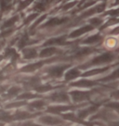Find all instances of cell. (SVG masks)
<instances>
[{
	"instance_id": "obj_1",
	"label": "cell",
	"mask_w": 119,
	"mask_h": 126,
	"mask_svg": "<svg viewBox=\"0 0 119 126\" xmlns=\"http://www.w3.org/2000/svg\"><path fill=\"white\" fill-rule=\"evenodd\" d=\"M119 54L116 51H108V50H101L95 55L90 57L85 62L77 65L82 71L91 69V68L104 67L113 65L118 61Z\"/></svg>"
},
{
	"instance_id": "obj_2",
	"label": "cell",
	"mask_w": 119,
	"mask_h": 126,
	"mask_svg": "<svg viewBox=\"0 0 119 126\" xmlns=\"http://www.w3.org/2000/svg\"><path fill=\"white\" fill-rule=\"evenodd\" d=\"M73 65L75 64L70 61H58L51 64H48L44 68H42L43 74L46 78L50 81H54V82L60 81V83H62L64 72Z\"/></svg>"
},
{
	"instance_id": "obj_3",
	"label": "cell",
	"mask_w": 119,
	"mask_h": 126,
	"mask_svg": "<svg viewBox=\"0 0 119 126\" xmlns=\"http://www.w3.org/2000/svg\"><path fill=\"white\" fill-rule=\"evenodd\" d=\"M43 97L48 104H72L67 86L56 89L48 94H44Z\"/></svg>"
},
{
	"instance_id": "obj_4",
	"label": "cell",
	"mask_w": 119,
	"mask_h": 126,
	"mask_svg": "<svg viewBox=\"0 0 119 126\" xmlns=\"http://www.w3.org/2000/svg\"><path fill=\"white\" fill-rule=\"evenodd\" d=\"M96 31L90 24L84 22V24H79L76 27H73L67 32V37L69 41H78L82 37L92 32Z\"/></svg>"
},
{
	"instance_id": "obj_5",
	"label": "cell",
	"mask_w": 119,
	"mask_h": 126,
	"mask_svg": "<svg viewBox=\"0 0 119 126\" xmlns=\"http://www.w3.org/2000/svg\"><path fill=\"white\" fill-rule=\"evenodd\" d=\"M36 121L43 126H64L68 124L60 115L51 114L43 112L38 117L36 118Z\"/></svg>"
},
{
	"instance_id": "obj_6",
	"label": "cell",
	"mask_w": 119,
	"mask_h": 126,
	"mask_svg": "<svg viewBox=\"0 0 119 126\" xmlns=\"http://www.w3.org/2000/svg\"><path fill=\"white\" fill-rule=\"evenodd\" d=\"M104 33L101 32H92L86 36L82 37L78 41L79 46H86V47H101L102 42L104 40Z\"/></svg>"
},
{
	"instance_id": "obj_7",
	"label": "cell",
	"mask_w": 119,
	"mask_h": 126,
	"mask_svg": "<svg viewBox=\"0 0 119 126\" xmlns=\"http://www.w3.org/2000/svg\"><path fill=\"white\" fill-rule=\"evenodd\" d=\"M96 78H81L77 79L74 82H71L67 84V88H76V89H92L101 85Z\"/></svg>"
},
{
	"instance_id": "obj_8",
	"label": "cell",
	"mask_w": 119,
	"mask_h": 126,
	"mask_svg": "<svg viewBox=\"0 0 119 126\" xmlns=\"http://www.w3.org/2000/svg\"><path fill=\"white\" fill-rule=\"evenodd\" d=\"M69 48H63V47H41V49L38 52V58L40 59H51L54 57L59 56H64L67 54Z\"/></svg>"
},
{
	"instance_id": "obj_9",
	"label": "cell",
	"mask_w": 119,
	"mask_h": 126,
	"mask_svg": "<svg viewBox=\"0 0 119 126\" xmlns=\"http://www.w3.org/2000/svg\"><path fill=\"white\" fill-rule=\"evenodd\" d=\"M96 79L102 84L115 83V82L119 81V62L115 63V66L113 67V69L108 72L107 74Z\"/></svg>"
},
{
	"instance_id": "obj_10",
	"label": "cell",
	"mask_w": 119,
	"mask_h": 126,
	"mask_svg": "<svg viewBox=\"0 0 119 126\" xmlns=\"http://www.w3.org/2000/svg\"><path fill=\"white\" fill-rule=\"evenodd\" d=\"M82 74V71L79 69V67L77 65H73L72 67H70L67 71L64 72L63 78H62V83L64 84L67 85L69 83L74 82L77 79H79Z\"/></svg>"
},
{
	"instance_id": "obj_11",
	"label": "cell",
	"mask_w": 119,
	"mask_h": 126,
	"mask_svg": "<svg viewBox=\"0 0 119 126\" xmlns=\"http://www.w3.org/2000/svg\"><path fill=\"white\" fill-rule=\"evenodd\" d=\"M103 50L116 51L119 48V37L114 35H105L101 45Z\"/></svg>"
},
{
	"instance_id": "obj_12",
	"label": "cell",
	"mask_w": 119,
	"mask_h": 126,
	"mask_svg": "<svg viewBox=\"0 0 119 126\" xmlns=\"http://www.w3.org/2000/svg\"><path fill=\"white\" fill-rule=\"evenodd\" d=\"M38 52L39 50L34 47H26L22 48V57L24 59L27 60H34V59H38Z\"/></svg>"
},
{
	"instance_id": "obj_13",
	"label": "cell",
	"mask_w": 119,
	"mask_h": 126,
	"mask_svg": "<svg viewBox=\"0 0 119 126\" xmlns=\"http://www.w3.org/2000/svg\"><path fill=\"white\" fill-rule=\"evenodd\" d=\"M105 20H106V19L103 18L101 15H96V16H93V17L88 18L85 22L90 24L92 27L95 28L96 30H99V28L103 25V23L105 22Z\"/></svg>"
},
{
	"instance_id": "obj_14",
	"label": "cell",
	"mask_w": 119,
	"mask_h": 126,
	"mask_svg": "<svg viewBox=\"0 0 119 126\" xmlns=\"http://www.w3.org/2000/svg\"><path fill=\"white\" fill-rule=\"evenodd\" d=\"M103 107L107 108V109H110L113 111H115V113L117 114V116L119 117V101H116V100H107L106 102L102 105Z\"/></svg>"
},
{
	"instance_id": "obj_15",
	"label": "cell",
	"mask_w": 119,
	"mask_h": 126,
	"mask_svg": "<svg viewBox=\"0 0 119 126\" xmlns=\"http://www.w3.org/2000/svg\"><path fill=\"white\" fill-rule=\"evenodd\" d=\"M0 122L4 123L13 122V116L11 112H8L6 110H0Z\"/></svg>"
},
{
	"instance_id": "obj_16",
	"label": "cell",
	"mask_w": 119,
	"mask_h": 126,
	"mask_svg": "<svg viewBox=\"0 0 119 126\" xmlns=\"http://www.w3.org/2000/svg\"><path fill=\"white\" fill-rule=\"evenodd\" d=\"M108 97L110 100H116L119 101V86L113 88L108 92Z\"/></svg>"
},
{
	"instance_id": "obj_17",
	"label": "cell",
	"mask_w": 119,
	"mask_h": 126,
	"mask_svg": "<svg viewBox=\"0 0 119 126\" xmlns=\"http://www.w3.org/2000/svg\"><path fill=\"white\" fill-rule=\"evenodd\" d=\"M21 89L18 86L11 87L9 90L8 91V97H13V96H18L20 94Z\"/></svg>"
},
{
	"instance_id": "obj_18",
	"label": "cell",
	"mask_w": 119,
	"mask_h": 126,
	"mask_svg": "<svg viewBox=\"0 0 119 126\" xmlns=\"http://www.w3.org/2000/svg\"><path fill=\"white\" fill-rule=\"evenodd\" d=\"M19 124L20 126H43L36 122V119H32V120H27V121H24V122H20Z\"/></svg>"
},
{
	"instance_id": "obj_19",
	"label": "cell",
	"mask_w": 119,
	"mask_h": 126,
	"mask_svg": "<svg viewBox=\"0 0 119 126\" xmlns=\"http://www.w3.org/2000/svg\"><path fill=\"white\" fill-rule=\"evenodd\" d=\"M38 17H39V13H37V12L32 13L31 15L27 16V18H26L25 20H24V24H25V25H28V24L32 23L33 21H34V20H36Z\"/></svg>"
},
{
	"instance_id": "obj_20",
	"label": "cell",
	"mask_w": 119,
	"mask_h": 126,
	"mask_svg": "<svg viewBox=\"0 0 119 126\" xmlns=\"http://www.w3.org/2000/svg\"><path fill=\"white\" fill-rule=\"evenodd\" d=\"M19 20V16H14V17H12L11 19H9L8 20H7L5 24H3V27L2 28H10L12 25H14V24L17 22V20Z\"/></svg>"
},
{
	"instance_id": "obj_21",
	"label": "cell",
	"mask_w": 119,
	"mask_h": 126,
	"mask_svg": "<svg viewBox=\"0 0 119 126\" xmlns=\"http://www.w3.org/2000/svg\"><path fill=\"white\" fill-rule=\"evenodd\" d=\"M34 1H35V0H23V1H21L20 4V7H19V9L21 10V9H24V8H28L32 3H34Z\"/></svg>"
},
{
	"instance_id": "obj_22",
	"label": "cell",
	"mask_w": 119,
	"mask_h": 126,
	"mask_svg": "<svg viewBox=\"0 0 119 126\" xmlns=\"http://www.w3.org/2000/svg\"><path fill=\"white\" fill-rule=\"evenodd\" d=\"M108 7L107 8H115L119 6V0H108Z\"/></svg>"
},
{
	"instance_id": "obj_23",
	"label": "cell",
	"mask_w": 119,
	"mask_h": 126,
	"mask_svg": "<svg viewBox=\"0 0 119 126\" xmlns=\"http://www.w3.org/2000/svg\"><path fill=\"white\" fill-rule=\"evenodd\" d=\"M10 4H11V0H2L1 8H2V9H6V8H9Z\"/></svg>"
},
{
	"instance_id": "obj_24",
	"label": "cell",
	"mask_w": 119,
	"mask_h": 126,
	"mask_svg": "<svg viewBox=\"0 0 119 126\" xmlns=\"http://www.w3.org/2000/svg\"><path fill=\"white\" fill-rule=\"evenodd\" d=\"M108 86L110 87V88H115V87L116 86H119V81H117V82H115V83H106Z\"/></svg>"
},
{
	"instance_id": "obj_25",
	"label": "cell",
	"mask_w": 119,
	"mask_h": 126,
	"mask_svg": "<svg viewBox=\"0 0 119 126\" xmlns=\"http://www.w3.org/2000/svg\"><path fill=\"white\" fill-rule=\"evenodd\" d=\"M64 126H81V125H77V124H72V123H68V124H66V125Z\"/></svg>"
},
{
	"instance_id": "obj_26",
	"label": "cell",
	"mask_w": 119,
	"mask_h": 126,
	"mask_svg": "<svg viewBox=\"0 0 119 126\" xmlns=\"http://www.w3.org/2000/svg\"><path fill=\"white\" fill-rule=\"evenodd\" d=\"M8 126H20V125L18 123V124H11V125H8Z\"/></svg>"
},
{
	"instance_id": "obj_27",
	"label": "cell",
	"mask_w": 119,
	"mask_h": 126,
	"mask_svg": "<svg viewBox=\"0 0 119 126\" xmlns=\"http://www.w3.org/2000/svg\"><path fill=\"white\" fill-rule=\"evenodd\" d=\"M64 1H79V0H64Z\"/></svg>"
}]
</instances>
